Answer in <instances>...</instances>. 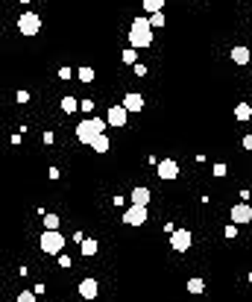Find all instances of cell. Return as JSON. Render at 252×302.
Masks as SVG:
<instances>
[{"label": "cell", "instance_id": "6da1fadb", "mask_svg": "<svg viewBox=\"0 0 252 302\" xmlns=\"http://www.w3.org/2000/svg\"><path fill=\"white\" fill-rule=\"evenodd\" d=\"M129 44L135 50L153 44V24H150V18H135L132 21V27H129Z\"/></svg>", "mask_w": 252, "mask_h": 302}, {"label": "cell", "instance_id": "7a4b0ae2", "mask_svg": "<svg viewBox=\"0 0 252 302\" xmlns=\"http://www.w3.org/2000/svg\"><path fill=\"white\" fill-rule=\"evenodd\" d=\"M106 123H109V121H103V118H88V121H82V123L76 126V138H79V144H88V147H91V141H94L97 135H103Z\"/></svg>", "mask_w": 252, "mask_h": 302}, {"label": "cell", "instance_id": "3957f363", "mask_svg": "<svg viewBox=\"0 0 252 302\" xmlns=\"http://www.w3.org/2000/svg\"><path fill=\"white\" fill-rule=\"evenodd\" d=\"M38 243H41V249H44L47 255H62L64 235L59 232V229H56V232H50V229H47V232L41 235V241H38Z\"/></svg>", "mask_w": 252, "mask_h": 302}, {"label": "cell", "instance_id": "277c9868", "mask_svg": "<svg viewBox=\"0 0 252 302\" xmlns=\"http://www.w3.org/2000/svg\"><path fill=\"white\" fill-rule=\"evenodd\" d=\"M18 30H21V35H38V30H41V18H38L35 12H24V15L18 18Z\"/></svg>", "mask_w": 252, "mask_h": 302}, {"label": "cell", "instance_id": "5b68a950", "mask_svg": "<svg viewBox=\"0 0 252 302\" xmlns=\"http://www.w3.org/2000/svg\"><path fill=\"white\" fill-rule=\"evenodd\" d=\"M124 223L126 226H144L147 223V205H135L132 202L124 211Z\"/></svg>", "mask_w": 252, "mask_h": 302}, {"label": "cell", "instance_id": "8992f818", "mask_svg": "<svg viewBox=\"0 0 252 302\" xmlns=\"http://www.w3.org/2000/svg\"><path fill=\"white\" fill-rule=\"evenodd\" d=\"M126 118H129V109H126L124 103H121V106H112V109H109V115H106L109 126H115V129L126 126Z\"/></svg>", "mask_w": 252, "mask_h": 302}, {"label": "cell", "instance_id": "52a82bcc", "mask_svg": "<svg viewBox=\"0 0 252 302\" xmlns=\"http://www.w3.org/2000/svg\"><path fill=\"white\" fill-rule=\"evenodd\" d=\"M190 229H176L173 235H170V246L176 249V252H188L190 249Z\"/></svg>", "mask_w": 252, "mask_h": 302}, {"label": "cell", "instance_id": "ba28073f", "mask_svg": "<svg viewBox=\"0 0 252 302\" xmlns=\"http://www.w3.org/2000/svg\"><path fill=\"white\" fill-rule=\"evenodd\" d=\"M156 170H158V179H164V182H170V179L179 176V165H176L173 159H161V162H156Z\"/></svg>", "mask_w": 252, "mask_h": 302}, {"label": "cell", "instance_id": "9c48e42d", "mask_svg": "<svg viewBox=\"0 0 252 302\" xmlns=\"http://www.w3.org/2000/svg\"><path fill=\"white\" fill-rule=\"evenodd\" d=\"M97 294H100V285H97V279H82L79 282V297L82 300H97Z\"/></svg>", "mask_w": 252, "mask_h": 302}, {"label": "cell", "instance_id": "30bf717a", "mask_svg": "<svg viewBox=\"0 0 252 302\" xmlns=\"http://www.w3.org/2000/svg\"><path fill=\"white\" fill-rule=\"evenodd\" d=\"M250 220H252V208L247 202H238L232 208V223H250Z\"/></svg>", "mask_w": 252, "mask_h": 302}, {"label": "cell", "instance_id": "8fae6325", "mask_svg": "<svg viewBox=\"0 0 252 302\" xmlns=\"http://www.w3.org/2000/svg\"><path fill=\"white\" fill-rule=\"evenodd\" d=\"M124 106L129 109V112H144V97L138 94V91H129L124 97Z\"/></svg>", "mask_w": 252, "mask_h": 302}, {"label": "cell", "instance_id": "7c38bea8", "mask_svg": "<svg viewBox=\"0 0 252 302\" xmlns=\"http://www.w3.org/2000/svg\"><path fill=\"white\" fill-rule=\"evenodd\" d=\"M150 197H153V194H150V188H141V185H138V188H132V202H135V205H147Z\"/></svg>", "mask_w": 252, "mask_h": 302}, {"label": "cell", "instance_id": "4fadbf2b", "mask_svg": "<svg viewBox=\"0 0 252 302\" xmlns=\"http://www.w3.org/2000/svg\"><path fill=\"white\" fill-rule=\"evenodd\" d=\"M232 62L247 65V62H250V47H235V50H232Z\"/></svg>", "mask_w": 252, "mask_h": 302}, {"label": "cell", "instance_id": "5bb4252c", "mask_svg": "<svg viewBox=\"0 0 252 302\" xmlns=\"http://www.w3.org/2000/svg\"><path fill=\"white\" fill-rule=\"evenodd\" d=\"M109 147H112V144H109L106 132H103V135H97L94 141H91V150H94V153H109Z\"/></svg>", "mask_w": 252, "mask_h": 302}, {"label": "cell", "instance_id": "9a60e30c", "mask_svg": "<svg viewBox=\"0 0 252 302\" xmlns=\"http://www.w3.org/2000/svg\"><path fill=\"white\" fill-rule=\"evenodd\" d=\"M235 118H238V121H252V109L247 103H238V106H235Z\"/></svg>", "mask_w": 252, "mask_h": 302}, {"label": "cell", "instance_id": "2e32d148", "mask_svg": "<svg viewBox=\"0 0 252 302\" xmlns=\"http://www.w3.org/2000/svg\"><path fill=\"white\" fill-rule=\"evenodd\" d=\"M76 109H79V103L73 100V97H62V112L64 115H73Z\"/></svg>", "mask_w": 252, "mask_h": 302}, {"label": "cell", "instance_id": "e0dca14e", "mask_svg": "<svg viewBox=\"0 0 252 302\" xmlns=\"http://www.w3.org/2000/svg\"><path fill=\"white\" fill-rule=\"evenodd\" d=\"M161 6H164V0H144V12H150V15L161 12Z\"/></svg>", "mask_w": 252, "mask_h": 302}, {"label": "cell", "instance_id": "ac0fdd59", "mask_svg": "<svg viewBox=\"0 0 252 302\" xmlns=\"http://www.w3.org/2000/svg\"><path fill=\"white\" fill-rule=\"evenodd\" d=\"M188 291L190 294H202L205 291V282L202 279H188Z\"/></svg>", "mask_w": 252, "mask_h": 302}, {"label": "cell", "instance_id": "d6986e66", "mask_svg": "<svg viewBox=\"0 0 252 302\" xmlns=\"http://www.w3.org/2000/svg\"><path fill=\"white\" fill-rule=\"evenodd\" d=\"M94 252H97V241L85 238V241H82V255H94Z\"/></svg>", "mask_w": 252, "mask_h": 302}, {"label": "cell", "instance_id": "ffe728a7", "mask_svg": "<svg viewBox=\"0 0 252 302\" xmlns=\"http://www.w3.org/2000/svg\"><path fill=\"white\" fill-rule=\"evenodd\" d=\"M44 226H47L50 232H56V229H59V217H56V214H44Z\"/></svg>", "mask_w": 252, "mask_h": 302}, {"label": "cell", "instance_id": "44dd1931", "mask_svg": "<svg viewBox=\"0 0 252 302\" xmlns=\"http://www.w3.org/2000/svg\"><path fill=\"white\" fill-rule=\"evenodd\" d=\"M150 24H153V30L164 27V24H167V21H164V12H156V15H150Z\"/></svg>", "mask_w": 252, "mask_h": 302}, {"label": "cell", "instance_id": "7402d4cb", "mask_svg": "<svg viewBox=\"0 0 252 302\" xmlns=\"http://www.w3.org/2000/svg\"><path fill=\"white\" fill-rule=\"evenodd\" d=\"M79 79H82V82H91V79H94V70H91V67H79Z\"/></svg>", "mask_w": 252, "mask_h": 302}, {"label": "cell", "instance_id": "603a6c76", "mask_svg": "<svg viewBox=\"0 0 252 302\" xmlns=\"http://www.w3.org/2000/svg\"><path fill=\"white\" fill-rule=\"evenodd\" d=\"M135 59H138V56H135V47L124 50V62H126V65H135Z\"/></svg>", "mask_w": 252, "mask_h": 302}, {"label": "cell", "instance_id": "cb8c5ba5", "mask_svg": "<svg viewBox=\"0 0 252 302\" xmlns=\"http://www.w3.org/2000/svg\"><path fill=\"white\" fill-rule=\"evenodd\" d=\"M18 302H35V294L24 291V294H18Z\"/></svg>", "mask_w": 252, "mask_h": 302}, {"label": "cell", "instance_id": "d4e9b609", "mask_svg": "<svg viewBox=\"0 0 252 302\" xmlns=\"http://www.w3.org/2000/svg\"><path fill=\"white\" fill-rule=\"evenodd\" d=\"M223 235H226V238H235V235H238V226H235V223H232V226H226V229H223Z\"/></svg>", "mask_w": 252, "mask_h": 302}, {"label": "cell", "instance_id": "484cf974", "mask_svg": "<svg viewBox=\"0 0 252 302\" xmlns=\"http://www.w3.org/2000/svg\"><path fill=\"white\" fill-rule=\"evenodd\" d=\"M79 109H82V112H94V103H91V100H82V103H79Z\"/></svg>", "mask_w": 252, "mask_h": 302}, {"label": "cell", "instance_id": "4316f807", "mask_svg": "<svg viewBox=\"0 0 252 302\" xmlns=\"http://www.w3.org/2000/svg\"><path fill=\"white\" fill-rule=\"evenodd\" d=\"M214 176H226V165H214Z\"/></svg>", "mask_w": 252, "mask_h": 302}, {"label": "cell", "instance_id": "83f0119b", "mask_svg": "<svg viewBox=\"0 0 252 302\" xmlns=\"http://www.w3.org/2000/svg\"><path fill=\"white\" fill-rule=\"evenodd\" d=\"M70 73H73L70 67H62V70H59V76H62V79H70Z\"/></svg>", "mask_w": 252, "mask_h": 302}, {"label": "cell", "instance_id": "f1b7e54d", "mask_svg": "<svg viewBox=\"0 0 252 302\" xmlns=\"http://www.w3.org/2000/svg\"><path fill=\"white\" fill-rule=\"evenodd\" d=\"M18 103H30V94L27 91H18Z\"/></svg>", "mask_w": 252, "mask_h": 302}, {"label": "cell", "instance_id": "f546056e", "mask_svg": "<svg viewBox=\"0 0 252 302\" xmlns=\"http://www.w3.org/2000/svg\"><path fill=\"white\" fill-rule=\"evenodd\" d=\"M244 147H247V150H252V135H247V138H244Z\"/></svg>", "mask_w": 252, "mask_h": 302}]
</instances>
